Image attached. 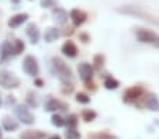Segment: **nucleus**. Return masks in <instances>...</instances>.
<instances>
[{"label":"nucleus","instance_id":"39448f33","mask_svg":"<svg viewBox=\"0 0 159 139\" xmlns=\"http://www.w3.org/2000/svg\"><path fill=\"white\" fill-rule=\"evenodd\" d=\"M14 114H16V117H17L18 121L23 122V124H25V125H33L34 121H35V118H34L33 112L30 111V108H28L27 106H23V104L16 106Z\"/></svg>","mask_w":159,"mask_h":139},{"label":"nucleus","instance_id":"4be33fe9","mask_svg":"<svg viewBox=\"0 0 159 139\" xmlns=\"http://www.w3.org/2000/svg\"><path fill=\"white\" fill-rule=\"evenodd\" d=\"M96 117L97 114L93 110H83V112H82V119L84 122H92L93 119H96Z\"/></svg>","mask_w":159,"mask_h":139},{"label":"nucleus","instance_id":"9d476101","mask_svg":"<svg viewBox=\"0 0 159 139\" xmlns=\"http://www.w3.org/2000/svg\"><path fill=\"white\" fill-rule=\"evenodd\" d=\"M142 106L149 111H159V98L153 93H149L144 97V104Z\"/></svg>","mask_w":159,"mask_h":139},{"label":"nucleus","instance_id":"423d86ee","mask_svg":"<svg viewBox=\"0 0 159 139\" xmlns=\"http://www.w3.org/2000/svg\"><path fill=\"white\" fill-rule=\"evenodd\" d=\"M145 94V90L142 86H131L128 87L123 94V100L125 103H135L138 101L139 98H142Z\"/></svg>","mask_w":159,"mask_h":139},{"label":"nucleus","instance_id":"6ab92c4d","mask_svg":"<svg viewBox=\"0 0 159 139\" xmlns=\"http://www.w3.org/2000/svg\"><path fill=\"white\" fill-rule=\"evenodd\" d=\"M2 125L6 131L9 132H13V131H17L18 129V122L16 119H13L11 117H4L3 121H2Z\"/></svg>","mask_w":159,"mask_h":139},{"label":"nucleus","instance_id":"9b49d317","mask_svg":"<svg viewBox=\"0 0 159 139\" xmlns=\"http://www.w3.org/2000/svg\"><path fill=\"white\" fill-rule=\"evenodd\" d=\"M52 17H54V21L59 25L66 24V21H68V13H66L62 7H54V10H52Z\"/></svg>","mask_w":159,"mask_h":139},{"label":"nucleus","instance_id":"c9c22d12","mask_svg":"<svg viewBox=\"0 0 159 139\" xmlns=\"http://www.w3.org/2000/svg\"><path fill=\"white\" fill-rule=\"evenodd\" d=\"M49 139H62V138H61L59 135H54V136H51V138H49Z\"/></svg>","mask_w":159,"mask_h":139},{"label":"nucleus","instance_id":"20e7f679","mask_svg":"<svg viewBox=\"0 0 159 139\" xmlns=\"http://www.w3.org/2000/svg\"><path fill=\"white\" fill-rule=\"evenodd\" d=\"M0 86L3 89H16L20 86V79L10 70L0 72Z\"/></svg>","mask_w":159,"mask_h":139},{"label":"nucleus","instance_id":"7c9ffc66","mask_svg":"<svg viewBox=\"0 0 159 139\" xmlns=\"http://www.w3.org/2000/svg\"><path fill=\"white\" fill-rule=\"evenodd\" d=\"M84 86H86L87 90H92V91H96V85H94L93 82H92V79L90 80H87V82H84Z\"/></svg>","mask_w":159,"mask_h":139},{"label":"nucleus","instance_id":"4468645a","mask_svg":"<svg viewBox=\"0 0 159 139\" xmlns=\"http://www.w3.org/2000/svg\"><path fill=\"white\" fill-rule=\"evenodd\" d=\"M25 34H27V37L30 38L31 44H37L39 41V37H41L38 27H37L35 24H33V23L27 25V28H25Z\"/></svg>","mask_w":159,"mask_h":139},{"label":"nucleus","instance_id":"473e14b6","mask_svg":"<svg viewBox=\"0 0 159 139\" xmlns=\"http://www.w3.org/2000/svg\"><path fill=\"white\" fill-rule=\"evenodd\" d=\"M73 33H75V31H73V27H66L65 31H63V34H65V35H72Z\"/></svg>","mask_w":159,"mask_h":139},{"label":"nucleus","instance_id":"f8f14e48","mask_svg":"<svg viewBox=\"0 0 159 139\" xmlns=\"http://www.w3.org/2000/svg\"><path fill=\"white\" fill-rule=\"evenodd\" d=\"M45 110L47 111H57V110H68V104L62 103V101L57 100V98H48L47 103H45Z\"/></svg>","mask_w":159,"mask_h":139},{"label":"nucleus","instance_id":"393cba45","mask_svg":"<svg viewBox=\"0 0 159 139\" xmlns=\"http://www.w3.org/2000/svg\"><path fill=\"white\" fill-rule=\"evenodd\" d=\"M66 139H80V132L76 128H68L65 131Z\"/></svg>","mask_w":159,"mask_h":139},{"label":"nucleus","instance_id":"e433bc0d","mask_svg":"<svg viewBox=\"0 0 159 139\" xmlns=\"http://www.w3.org/2000/svg\"><path fill=\"white\" fill-rule=\"evenodd\" d=\"M0 106H2V96H0Z\"/></svg>","mask_w":159,"mask_h":139},{"label":"nucleus","instance_id":"b1692460","mask_svg":"<svg viewBox=\"0 0 159 139\" xmlns=\"http://www.w3.org/2000/svg\"><path fill=\"white\" fill-rule=\"evenodd\" d=\"M24 48H25V45L21 39H14V42H13V54L14 55L21 54V52L24 51Z\"/></svg>","mask_w":159,"mask_h":139},{"label":"nucleus","instance_id":"aec40b11","mask_svg":"<svg viewBox=\"0 0 159 139\" xmlns=\"http://www.w3.org/2000/svg\"><path fill=\"white\" fill-rule=\"evenodd\" d=\"M118 86H120V82L117 79L113 77V76H107L104 79V87L107 90H116V89H118Z\"/></svg>","mask_w":159,"mask_h":139},{"label":"nucleus","instance_id":"bb28decb","mask_svg":"<svg viewBox=\"0 0 159 139\" xmlns=\"http://www.w3.org/2000/svg\"><path fill=\"white\" fill-rule=\"evenodd\" d=\"M51 122H52V125H55V127H58V128H61V127H63V125H65V119H63L59 114H54V115H52V117H51Z\"/></svg>","mask_w":159,"mask_h":139},{"label":"nucleus","instance_id":"1a4fd4ad","mask_svg":"<svg viewBox=\"0 0 159 139\" xmlns=\"http://www.w3.org/2000/svg\"><path fill=\"white\" fill-rule=\"evenodd\" d=\"M69 17H70V20H72L73 25L79 27V25H82L87 20V13L80 9H73L72 11L69 13Z\"/></svg>","mask_w":159,"mask_h":139},{"label":"nucleus","instance_id":"2f4dec72","mask_svg":"<svg viewBox=\"0 0 159 139\" xmlns=\"http://www.w3.org/2000/svg\"><path fill=\"white\" fill-rule=\"evenodd\" d=\"M14 106L16 104V98H14V96H7V106Z\"/></svg>","mask_w":159,"mask_h":139},{"label":"nucleus","instance_id":"7ed1b4c3","mask_svg":"<svg viewBox=\"0 0 159 139\" xmlns=\"http://www.w3.org/2000/svg\"><path fill=\"white\" fill-rule=\"evenodd\" d=\"M135 35H137V39L139 42L149 44V45L159 48V35L156 33H153V31L147 30V28H137Z\"/></svg>","mask_w":159,"mask_h":139},{"label":"nucleus","instance_id":"a211bd4d","mask_svg":"<svg viewBox=\"0 0 159 139\" xmlns=\"http://www.w3.org/2000/svg\"><path fill=\"white\" fill-rule=\"evenodd\" d=\"M0 51H2V52H0V61H2V62L7 61V59L11 56V54H13V44L9 42V41H4Z\"/></svg>","mask_w":159,"mask_h":139},{"label":"nucleus","instance_id":"6e6552de","mask_svg":"<svg viewBox=\"0 0 159 139\" xmlns=\"http://www.w3.org/2000/svg\"><path fill=\"white\" fill-rule=\"evenodd\" d=\"M78 73H79V77L83 82H87V80H90L93 77V66L90 63H86V62H82V63L78 65Z\"/></svg>","mask_w":159,"mask_h":139},{"label":"nucleus","instance_id":"72a5a7b5","mask_svg":"<svg viewBox=\"0 0 159 139\" xmlns=\"http://www.w3.org/2000/svg\"><path fill=\"white\" fill-rule=\"evenodd\" d=\"M80 38H82V41H83V42H89V41H90V38H89V35H87V34H80Z\"/></svg>","mask_w":159,"mask_h":139},{"label":"nucleus","instance_id":"4c0bfd02","mask_svg":"<svg viewBox=\"0 0 159 139\" xmlns=\"http://www.w3.org/2000/svg\"><path fill=\"white\" fill-rule=\"evenodd\" d=\"M0 135H2V129H0Z\"/></svg>","mask_w":159,"mask_h":139},{"label":"nucleus","instance_id":"a878e982","mask_svg":"<svg viewBox=\"0 0 159 139\" xmlns=\"http://www.w3.org/2000/svg\"><path fill=\"white\" fill-rule=\"evenodd\" d=\"M78 122H79V119H78V115L76 114H70L69 117L65 119V125H68V128H76L78 127Z\"/></svg>","mask_w":159,"mask_h":139},{"label":"nucleus","instance_id":"dca6fc26","mask_svg":"<svg viewBox=\"0 0 159 139\" xmlns=\"http://www.w3.org/2000/svg\"><path fill=\"white\" fill-rule=\"evenodd\" d=\"M62 52L68 58H75L78 55V46H76V44L73 41H66L62 45Z\"/></svg>","mask_w":159,"mask_h":139},{"label":"nucleus","instance_id":"5701e85b","mask_svg":"<svg viewBox=\"0 0 159 139\" xmlns=\"http://www.w3.org/2000/svg\"><path fill=\"white\" fill-rule=\"evenodd\" d=\"M25 100H27V104L30 107H37L38 106V97H37V94L34 93V91H28Z\"/></svg>","mask_w":159,"mask_h":139},{"label":"nucleus","instance_id":"f257e3e1","mask_svg":"<svg viewBox=\"0 0 159 139\" xmlns=\"http://www.w3.org/2000/svg\"><path fill=\"white\" fill-rule=\"evenodd\" d=\"M116 11L120 14L125 15H132V17L141 18L145 21H149L152 24L159 25V13L153 11L149 7H141V6H120L116 7Z\"/></svg>","mask_w":159,"mask_h":139},{"label":"nucleus","instance_id":"cd10ccee","mask_svg":"<svg viewBox=\"0 0 159 139\" xmlns=\"http://www.w3.org/2000/svg\"><path fill=\"white\" fill-rule=\"evenodd\" d=\"M93 63H94V67H96V69H102L103 65H104V56H103L102 54L96 55V56L93 58Z\"/></svg>","mask_w":159,"mask_h":139},{"label":"nucleus","instance_id":"c85d7f7f","mask_svg":"<svg viewBox=\"0 0 159 139\" xmlns=\"http://www.w3.org/2000/svg\"><path fill=\"white\" fill-rule=\"evenodd\" d=\"M76 101L80 104H89L90 103V97L84 93H78L76 94Z\"/></svg>","mask_w":159,"mask_h":139},{"label":"nucleus","instance_id":"f704fd0d","mask_svg":"<svg viewBox=\"0 0 159 139\" xmlns=\"http://www.w3.org/2000/svg\"><path fill=\"white\" fill-rule=\"evenodd\" d=\"M35 86H38V87H42V86H44V82H42L41 79H35Z\"/></svg>","mask_w":159,"mask_h":139},{"label":"nucleus","instance_id":"c756f323","mask_svg":"<svg viewBox=\"0 0 159 139\" xmlns=\"http://www.w3.org/2000/svg\"><path fill=\"white\" fill-rule=\"evenodd\" d=\"M41 7L44 9H49V7H55L57 6V0H41Z\"/></svg>","mask_w":159,"mask_h":139},{"label":"nucleus","instance_id":"2eb2a0df","mask_svg":"<svg viewBox=\"0 0 159 139\" xmlns=\"http://www.w3.org/2000/svg\"><path fill=\"white\" fill-rule=\"evenodd\" d=\"M47 133L39 129H28L20 135V139H45Z\"/></svg>","mask_w":159,"mask_h":139},{"label":"nucleus","instance_id":"ddd939ff","mask_svg":"<svg viewBox=\"0 0 159 139\" xmlns=\"http://www.w3.org/2000/svg\"><path fill=\"white\" fill-rule=\"evenodd\" d=\"M27 20H28V14H27V13H20V14L13 15V17L9 20V23H7V24H9L10 28H17V27H20L21 24H24Z\"/></svg>","mask_w":159,"mask_h":139},{"label":"nucleus","instance_id":"412c9836","mask_svg":"<svg viewBox=\"0 0 159 139\" xmlns=\"http://www.w3.org/2000/svg\"><path fill=\"white\" fill-rule=\"evenodd\" d=\"M87 139H117L116 135H111L110 132H96V133H89Z\"/></svg>","mask_w":159,"mask_h":139},{"label":"nucleus","instance_id":"f03ea898","mask_svg":"<svg viewBox=\"0 0 159 139\" xmlns=\"http://www.w3.org/2000/svg\"><path fill=\"white\" fill-rule=\"evenodd\" d=\"M52 65H54L55 72L58 73V77H59V80L62 83H68L72 79V70H70V67L61 58H58V56L52 58Z\"/></svg>","mask_w":159,"mask_h":139},{"label":"nucleus","instance_id":"0eeeda50","mask_svg":"<svg viewBox=\"0 0 159 139\" xmlns=\"http://www.w3.org/2000/svg\"><path fill=\"white\" fill-rule=\"evenodd\" d=\"M23 70L25 72V75L37 77V75L39 73V65L37 58L33 56V55H27L24 58V61H23Z\"/></svg>","mask_w":159,"mask_h":139},{"label":"nucleus","instance_id":"f3484780","mask_svg":"<svg viewBox=\"0 0 159 139\" xmlns=\"http://www.w3.org/2000/svg\"><path fill=\"white\" fill-rule=\"evenodd\" d=\"M61 37V31L57 27H48L44 34V39L47 42H54Z\"/></svg>","mask_w":159,"mask_h":139}]
</instances>
